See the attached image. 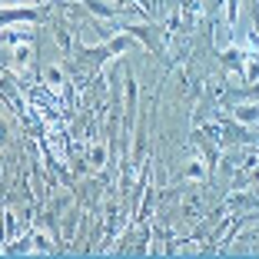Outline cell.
I'll return each instance as SVG.
<instances>
[{
  "instance_id": "1",
  "label": "cell",
  "mask_w": 259,
  "mask_h": 259,
  "mask_svg": "<svg viewBox=\"0 0 259 259\" xmlns=\"http://www.w3.org/2000/svg\"><path fill=\"white\" fill-rule=\"evenodd\" d=\"M44 83H47V90H53V93H63L67 90V73H63V67L60 63H44Z\"/></svg>"
},
{
  "instance_id": "4",
  "label": "cell",
  "mask_w": 259,
  "mask_h": 259,
  "mask_svg": "<svg viewBox=\"0 0 259 259\" xmlns=\"http://www.w3.org/2000/svg\"><path fill=\"white\" fill-rule=\"evenodd\" d=\"M206 173H203V163H200V159H190V163H186V180H203Z\"/></svg>"
},
{
  "instance_id": "7",
  "label": "cell",
  "mask_w": 259,
  "mask_h": 259,
  "mask_svg": "<svg viewBox=\"0 0 259 259\" xmlns=\"http://www.w3.org/2000/svg\"><path fill=\"white\" fill-rule=\"evenodd\" d=\"M249 180H253V183H259V166H256V173H253V176H249Z\"/></svg>"
},
{
  "instance_id": "2",
  "label": "cell",
  "mask_w": 259,
  "mask_h": 259,
  "mask_svg": "<svg viewBox=\"0 0 259 259\" xmlns=\"http://www.w3.org/2000/svg\"><path fill=\"white\" fill-rule=\"evenodd\" d=\"M30 56H34V47L30 44H17L10 50V63H13V70H23L27 63H30Z\"/></svg>"
},
{
  "instance_id": "3",
  "label": "cell",
  "mask_w": 259,
  "mask_h": 259,
  "mask_svg": "<svg viewBox=\"0 0 259 259\" xmlns=\"http://www.w3.org/2000/svg\"><path fill=\"white\" fill-rule=\"evenodd\" d=\"M103 163H106V143H93V147L87 150V166L103 169Z\"/></svg>"
},
{
  "instance_id": "6",
  "label": "cell",
  "mask_w": 259,
  "mask_h": 259,
  "mask_svg": "<svg viewBox=\"0 0 259 259\" xmlns=\"http://www.w3.org/2000/svg\"><path fill=\"white\" fill-rule=\"evenodd\" d=\"M196 209H200V203H196L193 196H186V200H183V213H196Z\"/></svg>"
},
{
  "instance_id": "5",
  "label": "cell",
  "mask_w": 259,
  "mask_h": 259,
  "mask_svg": "<svg viewBox=\"0 0 259 259\" xmlns=\"http://www.w3.org/2000/svg\"><path fill=\"white\" fill-rule=\"evenodd\" d=\"M246 83H259V60H246Z\"/></svg>"
}]
</instances>
